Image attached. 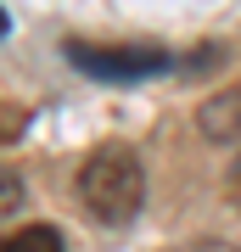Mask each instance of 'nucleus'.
<instances>
[{
    "instance_id": "nucleus-1",
    "label": "nucleus",
    "mask_w": 241,
    "mask_h": 252,
    "mask_svg": "<svg viewBox=\"0 0 241 252\" xmlns=\"http://www.w3.org/2000/svg\"><path fill=\"white\" fill-rule=\"evenodd\" d=\"M79 202L101 224H129L146 202V168L129 146H101L79 168Z\"/></svg>"
},
{
    "instance_id": "nucleus-2",
    "label": "nucleus",
    "mask_w": 241,
    "mask_h": 252,
    "mask_svg": "<svg viewBox=\"0 0 241 252\" xmlns=\"http://www.w3.org/2000/svg\"><path fill=\"white\" fill-rule=\"evenodd\" d=\"M68 62L84 73V79H101V84H140V79H157V73L174 67V56L163 45H96V39H68Z\"/></svg>"
},
{
    "instance_id": "nucleus-3",
    "label": "nucleus",
    "mask_w": 241,
    "mask_h": 252,
    "mask_svg": "<svg viewBox=\"0 0 241 252\" xmlns=\"http://www.w3.org/2000/svg\"><path fill=\"white\" fill-rule=\"evenodd\" d=\"M197 124H202L207 140H219V146H241V84L219 90L213 101H202Z\"/></svg>"
},
{
    "instance_id": "nucleus-4",
    "label": "nucleus",
    "mask_w": 241,
    "mask_h": 252,
    "mask_svg": "<svg viewBox=\"0 0 241 252\" xmlns=\"http://www.w3.org/2000/svg\"><path fill=\"white\" fill-rule=\"evenodd\" d=\"M0 252H62V230L28 224V230H17V235H6V241H0Z\"/></svg>"
},
{
    "instance_id": "nucleus-5",
    "label": "nucleus",
    "mask_w": 241,
    "mask_h": 252,
    "mask_svg": "<svg viewBox=\"0 0 241 252\" xmlns=\"http://www.w3.org/2000/svg\"><path fill=\"white\" fill-rule=\"evenodd\" d=\"M23 196H28V185H23V174L11 168V162H0V224H6L11 213L23 207Z\"/></svg>"
},
{
    "instance_id": "nucleus-6",
    "label": "nucleus",
    "mask_w": 241,
    "mask_h": 252,
    "mask_svg": "<svg viewBox=\"0 0 241 252\" xmlns=\"http://www.w3.org/2000/svg\"><path fill=\"white\" fill-rule=\"evenodd\" d=\"M230 196H236V207H241V157H236V168H230Z\"/></svg>"
},
{
    "instance_id": "nucleus-7",
    "label": "nucleus",
    "mask_w": 241,
    "mask_h": 252,
    "mask_svg": "<svg viewBox=\"0 0 241 252\" xmlns=\"http://www.w3.org/2000/svg\"><path fill=\"white\" fill-rule=\"evenodd\" d=\"M0 39H6V11H0Z\"/></svg>"
}]
</instances>
